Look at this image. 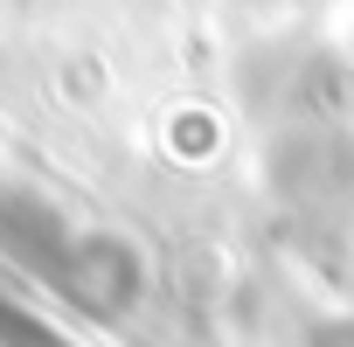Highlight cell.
I'll return each mask as SVG.
<instances>
[{"mask_svg":"<svg viewBox=\"0 0 354 347\" xmlns=\"http://www.w3.org/2000/svg\"><path fill=\"white\" fill-rule=\"evenodd\" d=\"M271 195L299 223V236L333 243L354 223V132L326 97V56L299 63V118L271 139Z\"/></svg>","mask_w":354,"mask_h":347,"instance_id":"1","label":"cell"}]
</instances>
